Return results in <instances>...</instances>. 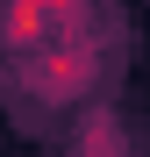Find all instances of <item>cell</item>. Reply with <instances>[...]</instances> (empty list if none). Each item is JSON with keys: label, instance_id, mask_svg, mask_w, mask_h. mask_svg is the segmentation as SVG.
<instances>
[{"label": "cell", "instance_id": "6da1fadb", "mask_svg": "<svg viewBox=\"0 0 150 157\" xmlns=\"http://www.w3.org/2000/svg\"><path fill=\"white\" fill-rule=\"evenodd\" d=\"M100 64L107 57H100V43L86 36V43H64V50H43V57H29V64H7L0 71V93L14 100L21 121H57V114H79L93 100Z\"/></svg>", "mask_w": 150, "mask_h": 157}, {"label": "cell", "instance_id": "7a4b0ae2", "mask_svg": "<svg viewBox=\"0 0 150 157\" xmlns=\"http://www.w3.org/2000/svg\"><path fill=\"white\" fill-rule=\"evenodd\" d=\"M86 21H93V0H0V71L29 64L43 50L86 43L93 36Z\"/></svg>", "mask_w": 150, "mask_h": 157}]
</instances>
